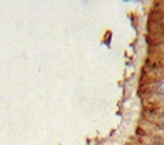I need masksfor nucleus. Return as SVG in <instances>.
Returning <instances> with one entry per match:
<instances>
[{
    "instance_id": "1",
    "label": "nucleus",
    "mask_w": 164,
    "mask_h": 145,
    "mask_svg": "<svg viewBox=\"0 0 164 145\" xmlns=\"http://www.w3.org/2000/svg\"><path fill=\"white\" fill-rule=\"evenodd\" d=\"M163 100H164V98H163Z\"/></svg>"
}]
</instances>
